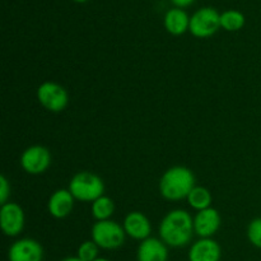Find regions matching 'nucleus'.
<instances>
[{
  "instance_id": "1",
  "label": "nucleus",
  "mask_w": 261,
  "mask_h": 261,
  "mask_svg": "<svg viewBox=\"0 0 261 261\" xmlns=\"http://www.w3.org/2000/svg\"><path fill=\"white\" fill-rule=\"evenodd\" d=\"M194 232L193 217L184 209L171 211L160 224L161 240L171 247H184L190 244Z\"/></svg>"
},
{
  "instance_id": "2",
  "label": "nucleus",
  "mask_w": 261,
  "mask_h": 261,
  "mask_svg": "<svg viewBox=\"0 0 261 261\" xmlns=\"http://www.w3.org/2000/svg\"><path fill=\"white\" fill-rule=\"evenodd\" d=\"M195 188V177L189 168L175 166L166 171L160 181V193L167 200L177 201L188 198Z\"/></svg>"
},
{
  "instance_id": "3",
  "label": "nucleus",
  "mask_w": 261,
  "mask_h": 261,
  "mask_svg": "<svg viewBox=\"0 0 261 261\" xmlns=\"http://www.w3.org/2000/svg\"><path fill=\"white\" fill-rule=\"evenodd\" d=\"M69 191L74 199L81 201H92L101 198L105 191V184L96 173L83 171L73 176L69 182Z\"/></svg>"
},
{
  "instance_id": "4",
  "label": "nucleus",
  "mask_w": 261,
  "mask_h": 261,
  "mask_svg": "<svg viewBox=\"0 0 261 261\" xmlns=\"http://www.w3.org/2000/svg\"><path fill=\"white\" fill-rule=\"evenodd\" d=\"M125 229L114 221H97L92 227V241L98 245L99 249H119L125 242Z\"/></svg>"
},
{
  "instance_id": "5",
  "label": "nucleus",
  "mask_w": 261,
  "mask_h": 261,
  "mask_svg": "<svg viewBox=\"0 0 261 261\" xmlns=\"http://www.w3.org/2000/svg\"><path fill=\"white\" fill-rule=\"evenodd\" d=\"M221 27V14L214 8H201L190 18L189 31L199 38L211 37Z\"/></svg>"
},
{
  "instance_id": "6",
  "label": "nucleus",
  "mask_w": 261,
  "mask_h": 261,
  "mask_svg": "<svg viewBox=\"0 0 261 261\" xmlns=\"http://www.w3.org/2000/svg\"><path fill=\"white\" fill-rule=\"evenodd\" d=\"M37 99L47 111L61 112L68 106L69 96L60 84L45 82L37 88Z\"/></svg>"
},
{
  "instance_id": "7",
  "label": "nucleus",
  "mask_w": 261,
  "mask_h": 261,
  "mask_svg": "<svg viewBox=\"0 0 261 261\" xmlns=\"http://www.w3.org/2000/svg\"><path fill=\"white\" fill-rule=\"evenodd\" d=\"M51 165L50 150L42 145H32L20 155V166L30 175H41Z\"/></svg>"
},
{
  "instance_id": "8",
  "label": "nucleus",
  "mask_w": 261,
  "mask_h": 261,
  "mask_svg": "<svg viewBox=\"0 0 261 261\" xmlns=\"http://www.w3.org/2000/svg\"><path fill=\"white\" fill-rule=\"evenodd\" d=\"M0 227L7 236L15 237L24 227V212L17 203H9L0 208Z\"/></svg>"
},
{
  "instance_id": "9",
  "label": "nucleus",
  "mask_w": 261,
  "mask_h": 261,
  "mask_svg": "<svg viewBox=\"0 0 261 261\" xmlns=\"http://www.w3.org/2000/svg\"><path fill=\"white\" fill-rule=\"evenodd\" d=\"M9 261H42L43 249L40 242L33 239H22L10 246Z\"/></svg>"
},
{
  "instance_id": "10",
  "label": "nucleus",
  "mask_w": 261,
  "mask_h": 261,
  "mask_svg": "<svg viewBox=\"0 0 261 261\" xmlns=\"http://www.w3.org/2000/svg\"><path fill=\"white\" fill-rule=\"evenodd\" d=\"M221 227V216L213 208L204 209L196 213L194 218V231L201 239H211Z\"/></svg>"
},
{
  "instance_id": "11",
  "label": "nucleus",
  "mask_w": 261,
  "mask_h": 261,
  "mask_svg": "<svg viewBox=\"0 0 261 261\" xmlns=\"http://www.w3.org/2000/svg\"><path fill=\"white\" fill-rule=\"evenodd\" d=\"M122 227L127 236L134 240H140V241L149 239L150 232H152L149 219L140 212H132L127 214L125 217Z\"/></svg>"
},
{
  "instance_id": "12",
  "label": "nucleus",
  "mask_w": 261,
  "mask_h": 261,
  "mask_svg": "<svg viewBox=\"0 0 261 261\" xmlns=\"http://www.w3.org/2000/svg\"><path fill=\"white\" fill-rule=\"evenodd\" d=\"M74 196L71 193L65 189L61 190H56L55 193L51 195L50 200H48L47 208L48 213L54 217V218L63 219L68 217L71 213L74 208Z\"/></svg>"
},
{
  "instance_id": "13",
  "label": "nucleus",
  "mask_w": 261,
  "mask_h": 261,
  "mask_svg": "<svg viewBox=\"0 0 261 261\" xmlns=\"http://www.w3.org/2000/svg\"><path fill=\"white\" fill-rule=\"evenodd\" d=\"M221 246L212 239H200L191 246L189 261H219Z\"/></svg>"
},
{
  "instance_id": "14",
  "label": "nucleus",
  "mask_w": 261,
  "mask_h": 261,
  "mask_svg": "<svg viewBox=\"0 0 261 261\" xmlns=\"http://www.w3.org/2000/svg\"><path fill=\"white\" fill-rule=\"evenodd\" d=\"M167 245L162 240L149 237L139 245L138 261H167Z\"/></svg>"
},
{
  "instance_id": "15",
  "label": "nucleus",
  "mask_w": 261,
  "mask_h": 261,
  "mask_svg": "<svg viewBox=\"0 0 261 261\" xmlns=\"http://www.w3.org/2000/svg\"><path fill=\"white\" fill-rule=\"evenodd\" d=\"M165 27L171 35L180 36L185 33L190 27V18L188 13L181 8L170 9L165 15Z\"/></svg>"
},
{
  "instance_id": "16",
  "label": "nucleus",
  "mask_w": 261,
  "mask_h": 261,
  "mask_svg": "<svg viewBox=\"0 0 261 261\" xmlns=\"http://www.w3.org/2000/svg\"><path fill=\"white\" fill-rule=\"evenodd\" d=\"M186 199H188L191 208L198 212L211 208L212 194L208 189L203 188V186H195Z\"/></svg>"
},
{
  "instance_id": "17",
  "label": "nucleus",
  "mask_w": 261,
  "mask_h": 261,
  "mask_svg": "<svg viewBox=\"0 0 261 261\" xmlns=\"http://www.w3.org/2000/svg\"><path fill=\"white\" fill-rule=\"evenodd\" d=\"M115 212V204L112 199L109 196L102 195L101 198L96 199L92 203V216L97 219V221H109L110 217L114 214Z\"/></svg>"
},
{
  "instance_id": "18",
  "label": "nucleus",
  "mask_w": 261,
  "mask_h": 261,
  "mask_svg": "<svg viewBox=\"0 0 261 261\" xmlns=\"http://www.w3.org/2000/svg\"><path fill=\"white\" fill-rule=\"evenodd\" d=\"M245 25V15L239 10H227L221 14V27L229 32L241 30Z\"/></svg>"
},
{
  "instance_id": "19",
  "label": "nucleus",
  "mask_w": 261,
  "mask_h": 261,
  "mask_svg": "<svg viewBox=\"0 0 261 261\" xmlns=\"http://www.w3.org/2000/svg\"><path fill=\"white\" fill-rule=\"evenodd\" d=\"M98 245L94 241H86L79 246L78 257L83 261H94L98 259Z\"/></svg>"
},
{
  "instance_id": "20",
  "label": "nucleus",
  "mask_w": 261,
  "mask_h": 261,
  "mask_svg": "<svg viewBox=\"0 0 261 261\" xmlns=\"http://www.w3.org/2000/svg\"><path fill=\"white\" fill-rule=\"evenodd\" d=\"M249 241L257 249H261V218H255L250 222L247 228Z\"/></svg>"
},
{
  "instance_id": "21",
  "label": "nucleus",
  "mask_w": 261,
  "mask_h": 261,
  "mask_svg": "<svg viewBox=\"0 0 261 261\" xmlns=\"http://www.w3.org/2000/svg\"><path fill=\"white\" fill-rule=\"evenodd\" d=\"M10 195V185L4 175L0 176V204L4 205L8 203V198Z\"/></svg>"
},
{
  "instance_id": "22",
  "label": "nucleus",
  "mask_w": 261,
  "mask_h": 261,
  "mask_svg": "<svg viewBox=\"0 0 261 261\" xmlns=\"http://www.w3.org/2000/svg\"><path fill=\"white\" fill-rule=\"evenodd\" d=\"M171 2H172L177 8H185L193 4L195 0H171Z\"/></svg>"
},
{
  "instance_id": "23",
  "label": "nucleus",
  "mask_w": 261,
  "mask_h": 261,
  "mask_svg": "<svg viewBox=\"0 0 261 261\" xmlns=\"http://www.w3.org/2000/svg\"><path fill=\"white\" fill-rule=\"evenodd\" d=\"M61 261H83V260L78 256H69V257H65V259Z\"/></svg>"
},
{
  "instance_id": "24",
  "label": "nucleus",
  "mask_w": 261,
  "mask_h": 261,
  "mask_svg": "<svg viewBox=\"0 0 261 261\" xmlns=\"http://www.w3.org/2000/svg\"><path fill=\"white\" fill-rule=\"evenodd\" d=\"M94 261H110V260L105 259V257H98V259H96Z\"/></svg>"
},
{
  "instance_id": "25",
  "label": "nucleus",
  "mask_w": 261,
  "mask_h": 261,
  "mask_svg": "<svg viewBox=\"0 0 261 261\" xmlns=\"http://www.w3.org/2000/svg\"><path fill=\"white\" fill-rule=\"evenodd\" d=\"M74 2H76V3H86V2H88V0H74Z\"/></svg>"
}]
</instances>
